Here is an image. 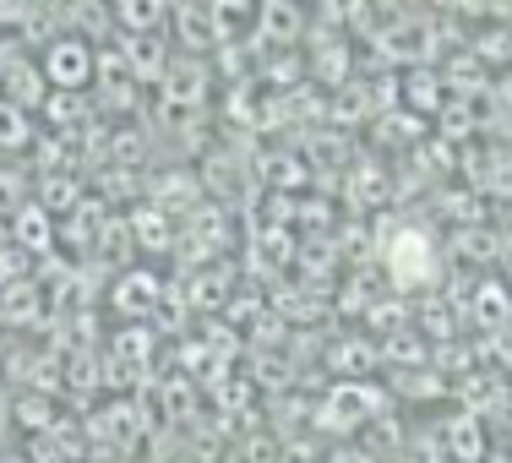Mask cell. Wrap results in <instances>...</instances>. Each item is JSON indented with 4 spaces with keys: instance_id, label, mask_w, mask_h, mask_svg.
<instances>
[{
    "instance_id": "obj_1",
    "label": "cell",
    "mask_w": 512,
    "mask_h": 463,
    "mask_svg": "<svg viewBox=\"0 0 512 463\" xmlns=\"http://www.w3.org/2000/svg\"><path fill=\"white\" fill-rule=\"evenodd\" d=\"M382 267L393 289H420L436 284V246L420 224H398L393 235L382 240Z\"/></svg>"
},
{
    "instance_id": "obj_2",
    "label": "cell",
    "mask_w": 512,
    "mask_h": 463,
    "mask_svg": "<svg viewBox=\"0 0 512 463\" xmlns=\"http://www.w3.org/2000/svg\"><path fill=\"white\" fill-rule=\"evenodd\" d=\"M93 66H99V50L82 44L77 33H60L55 44L39 50V71H44V82H50V93H88Z\"/></svg>"
},
{
    "instance_id": "obj_3",
    "label": "cell",
    "mask_w": 512,
    "mask_h": 463,
    "mask_svg": "<svg viewBox=\"0 0 512 463\" xmlns=\"http://www.w3.org/2000/svg\"><path fill=\"white\" fill-rule=\"evenodd\" d=\"M382 404L387 398L376 382H333L327 398L316 404V425H322V431H355L371 414H382Z\"/></svg>"
},
{
    "instance_id": "obj_4",
    "label": "cell",
    "mask_w": 512,
    "mask_h": 463,
    "mask_svg": "<svg viewBox=\"0 0 512 463\" xmlns=\"http://www.w3.org/2000/svg\"><path fill=\"white\" fill-rule=\"evenodd\" d=\"M158 306H164V278L153 267H131V273H115L109 284V311L120 316L126 327H148Z\"/></svg>"
},
{
    "instance_id": "obj_5",
    "label": "cell",
    "mask_w": 512,
    "mask_h": 463,
    "mask_svg": "<svg viewBox=\"0 0 512 463\" xmlns=\"http://www.w3.org/2000/svg\"><path fill=\"white\" fill-rule=\"evenodd\" d=\"M207 88H213V71H207V60L197 55H175L164 71V82H158V104L180 109V115H197Z\"/></svg>"
},
{
    "instance_id": "obj_6",
    "label": "cell",
    "mask_w": 512,
    "mask_h": 463,
    "mask_svg": "<svg viewBox=\"0 0 512 463\" xmlns=\"http://www.w3.org/2000/svg\"><path fill=\"white\" fill-rule=\"evenodd\" d=\"M398 109H409V115H420L425 126H431V120L447 109L442 66H404L398 71Z\"/></svg>"
},
{
    "instance_id": "obj_7",
    "label": "cell",
    "mask_w": 512,
    "mask_h": 463,
    "mask_svg": "<svg viewBox=\"0 0 512 463\" xmlns=\"http://www.w3.org/2000/svg\"><path fill=\"white\" fill-rule=\"evenodd\" d=\"M463 316H469L474 333H485V338L512 333V289L502 284V278H480L474 295L463 300Z\"/></svg>"
},
{
    "instance_id": "obj_8",
    "label": "cell",
    "mask_w": 512,
    "mask_h": 463,
    "mask_svg": "<svg viewBox=\"0 0 512 463\" xmlns=\"http://www.w3.org/2000/svg\"><path fill=\"white\" fill-rule=\"evenodd\" d=\"M300 33H306V11L289 6V0H267L256 6V50H300Z\"/></svg>"
},
{
    "instance_id": "obj_9",
    "label": "cell",
    "mask_w": 512,
    "mask_h": 463,
    "mask_svg": "<svg viewBox=\"0 0 512 463\" xmlns=\"http://www.w3.org/2000/svg\"><path fill=\"white\" fill-rule=\"evenodd\" d=\"M6 229H11V246L28 251L33 262H50V257H55V246H60V224H55V218L44 213V207L33 202V197L17 207V218H11Z\"/></svg>"
},
{
    "instance_id": "obj_10",
    "label": "cell",
    "mask_w": 512,
    "mask_h": 463,
    "mask_svg": "<svg viewBox=\"0 0 512 463\" xmlns=\"http://www.w3.org/2000/svg\"><path fill=\"white\" fill-rule=\"evenodd\" d=\"M93 82H99V99H104L109 109H137V88H142V82L131 77L126 55H120L115 44H104V50H99V66H93Z\"/></svg>"
},
{
    "instance_id": "obj_11",
    "label": "cell",
    "mask_w": 512,
    "mask_h": 463,
    "mask_svg": "<svg viewBox=\"0 0 512 463\" xmlns=\"http://www.w3.org/2000/svg\"><path fill=\"white\" fill-rule=\"evenodd\" d=\"M115 50L126 55V66H131V77L148 88V82H164V71H169V44H164V33H142V39H115Z\"/></svg>"
},
{
    "instance_id": "obj_12",
    "label": "cell",
    "mask_w": 512,
    "mask_h": 463,
    "mask_svg": "<svg viewBox=\"0 0 512 463\" xmlns=\"http://www.w3.org/2000/svg\"><path fill=\"white\" fill-rule=\"evenodd\" d=\"M229 289H235V278H229V267H202V273H191L186 284H180V295H186V306L197 311V316H224V306H229Z\"/></svg>"
},
{
    "instance_id": "obj_13",
    "label": "cell",
    "mask_w": 512,
    "mask_h": 463,
    "mask_svg": "<svg viewBox=\"0 0 512 463\" xmlns=\"http://www.w3.org/2000/svg\"><path fill=\"white\" fill-rule=\"evenodd\" d=\"M169 28H175V44L186 55H218V33H213V17L207 6H169Z\"/></svg>"
},
{
    "instance_id": "obj_14",
    "label": "cell",
    "mask_w": 512,
    "mask_h": 463,
    "mask_svg": "<svg viewBox=\"0 0 512 463\" xmlns=\"http://www.w3.org/2000/svg\"><path fill=\"white\" fill-rule=\"evenodd\" d=\"M126 224H131V240H137V251H169L180 240V229H175V218L164 213V207H153V202H137L126 213Z\"/></svg>"
},
{
    "instance_id": "obj_15",
    "label": "cell",
    "mask_w": 512,
    "mask_h": 463,
    "mask_svg": "<svg viewBox=\"0 0 512 463\" xmlns=\"http://www.w3.org/2000/svg\"><path fill=\"white\" fill-rule=\"evenodd\" d=\"M311 175H316L311 158H300V153H267L262 158V180L278 191V197H295L300 202L311 191Z\"/></svg>"
},
{
    "instance_id": "obj_16",
    "label": "cell",
    "mask_w": 512,
    "mask_h": 463,
    "mask_svg": "<svg viewBox=\"0 0 512 463\" xmlns=\"http://www.w3.org/2000/svg\"><path fill=\"white\" fill-rule=\"evenodd\" d=\"M327 365L344 371V382H360V376H371L376 365H382V344H376V338L349 333V338H338V344L327 349Z\"/></svg>"
},
{
    "instance_id": "obj_17",
    "label": "cell",
    "mask_w": 512,
    "mask_h": 463,
    "mask_svg": "<svg viewBox=\"0 0 512 463\" xmlns=\"http://www.w3.org/2000/svg\"><path fill=\"white\" fill-rule=\"evenodd\" d=\"M453 262L469 273V267H491V262H502V235H496V224H469V229H458V240H453Z\"/></svg>"
},
{
    "instance_id": "obj_18",
    "label": "cell",
    "mask_w": 512,
    "mask_h": 463,
    "mask_svg": "<svg viewBox=\"0 0 512 463\" xmlns=\"http://www.w3.org/2000/svg\"><path fill=\"white\" fill-rule=\"evenodd\" d=\"M115 11V33L120 39H142V33H164L169 28V6L164 0H120Z\"/></svg>"
},
{
    "instance_id": "obj_19",
    "label": "cell",
    "mask_w": 512,
    "mask_h": 463,
    "mask_svg": "<svg viewBox=\"0 0 512 463\" xmlns=\"http://www.w3.org/2000/svg\"><path fill=\"white\" fill-rule=\"evenodd\" d=\"M131 257H137V240H131L126 213H109V224L99 229V246H93V262L115 267V273H131Z\"/></svg>"
},
{
    "instance_id": "obj_20",
    "label": "cell",
    "mask_w": 512,
    "mask_h": 463,
    "mask_svg": "<svg viewBox=\"0 0 512 463\" xmlns=\"http://www.w3.org/2000/svg\"><path fill=\"white\" fill-rule=\"evenodd\" d=\"M33 316H44V289H39V278H22V284L0 289V322H6V327H28Z\"/></svg>"
},
{
    "instance_id": "obj_21",
    "label": "cell",
    "mask_w": 512,
    "mask_h": 463,
    "mask_svg": "<svg viewBox=\"0 0 512 463\" xmlns=\"http://www.w3.org/2000/svg\"><path fill=\"white\" fill-rule=\"evenodd\" d=\"M33 142H39V120L0 99V153H28Z\"/></svg>"
},
{
    "instance_id": "obj_22",
    "label": "cell",
    "mask_w": 512,
    "mask_h": 463,
    "mask_svg": "<svg viewBox=\"0 0 512 463\" xmlns=\"http://www.w3.org/2000/svg\"><path fill=\"white\" fill-rule=\"evenodd\" d=\"M485 425L474 420V414H458L453 425H447V453H453V463H480L485 458Z\"/></svg>"
},
{
    "instance_id": "obj_23",
    "label": "cell",
    "mask_w": 512,
    "mask_h": 463,
    "mask_svg": "<svg viewBox=\"0 0 512 463\" xmlns=\"http://www.w3.org/2000/svg\"><path fill=\"white\" fill-rule=\"evenodd\" d=\"M387 197H393V180H382V164H355V175H349V202L376 207Z\"/></svg>"
},
{
    "instance_id": "obj_24",
    "label": "cell",
    "mask_w": 512,
    "mask_h": 463,
    "mask_svg": "<svg viewBox=\"0 0 512 463\" xmlns=\"http://www.w3.org/2000/svg\"><path fill=\"white\" fill-rule=\"evenodd\" d=\"M371 109H376V99H371V82H344V93L333 99V120L355 126V120H365Z\"/></svg>"
},
{
    "instance_id": "obj_25",
    "label": "cell",
    "mask_w": 512,
    "mask_h": 463,
    "mask_svg": "<svg viewBox=\"0 0 512 463\" xmlns=\"http://www.w3.org/2000/svg\"><path fill=\"white\" fill-rule=\"evenodd\" d=\"M28 202V169H11V164H0V218H17V207Z\"/></svg>"
},
{
    "instance_id": "obj_26",
    "label": "cell",
    "mask_w": 512,
    "mask_h": 463,
    "mask_svg": "<svg viewBox=\"0 0 512 463\" xmlns=\"http://www.w3.org/2000/svg\"><path fill=\"white\" fill-rule=\"evenodd\" d=\"M491 88H502V93H496V99H502V104L512 109V66L502 71V77H491Z\"/></svg>"
},
{
    "instance_id": "obj_27",
    "label": "cell",
    "mask_w": 512,
    "mask_h": 463,
    "mask_svg": "<svg viewBox=\"0 0 512 463\" xmlns=\"http://www.w3.org/2000/svg\"><path fill=\"white\" fill-rule=\"evenodd\" d=\"M0 463H28V453H6V458H0Z\"/></svg>"
},
{
    "instance_id": "obj_28",
    "label": "cell",
    "mask_w": 512,
    "mask_h": 463,
    "mask_svg": "<svg viewBox=\"0 0 512 463\" xmlns=\"http://www.w3.org/2000/svg\"><path fill=\"white\" fill-rule=\"evenodd\" d=\"M502 284H507V289H512V257H507V278H502Z\"/></svg>"
}]
</instances>
